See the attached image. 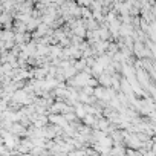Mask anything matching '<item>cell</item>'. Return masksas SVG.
I'll return each mask as SVG.
<instances>
[{"label": "cell", "mask_w": 156, "mask_h": 156, "mask_svg": "<svg viewBox=\"0 0 156 156\" xmlns=\"http://www.w3.org/2000/svg\"><path fill=\"white\" fill-rule=\"evenodd\" d=\"M87 75H80L77 78V84H87Z\"/></svg>", "instance_id": "1"}]
</instances>
